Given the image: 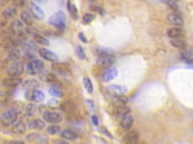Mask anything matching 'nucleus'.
Returning a JSON list of instances; mask_svg holds the SVG:
<instances>
[{"mask_svg": "<svg viewBox=\"0 0 193 144\" xmlns=\"http://www.w3.org/2000/svg\"><path fill=\"white\" fill-rule=\"evenodd\" d=\"M181 57L184 58V60L187 63V64H191L193 65V51H186L181 54Z\"/></svg>", "mask_w": 193, "mask_h": 144, "instance_id": "obj_32", "label": "nucleus"}, {"mask_svg": "<svg viewBox=\"0 0 193 144\" xmlns=\"http://www.w3.org/2000/svg\"><path fill=\"white\" fill-rule=\"evenodd\" d=\"M45 121L44 119H32L28 123V128L30 129H33V130H43L45 128Z\"/></svg>", "mask_w": 193, "mask_h": 144, "instance_id": "obj_19", "label": "nucleus"}, {"mask_svg": "<svg viewBox=\"0 0 193 144\" xmlns=\"http://www.w3.org/2000/svg\"><path fill=\"white\" fill-rule=\"evenodd\" d=\"M85 103H87V105H88V106H89V109H90V110H91V111H94V104H92V103H91V102H90V100H87V102H85Z\"/></svg>", "mask_w": 193, "mask_h": 144, "instance_id": "obj_47", "label": "nucleus"}, {"mask_svg": "<svg viewBox=\"0 0 193 144\" xmlns=\"http://www.w3.org/2000/svg\"><path fill=\"white\" fill-rule=\"evenodd\" d=\"M43 119L50 124H57L59 122H62L63 119V116L62 113L58 112V111H55V110H50V111H45L44 114H43Z\"/></svg>", "mask_w": 193, "mask_h": 144, "instance_id": "obj_4", "label": "nucleus"}, {"mask_svg": "<svg viewBox=\"0 0 193 144\" xmlns=\"http://www.w3.org/2000/svg\"><path fill=\"white\" fill-rule=\"evenodd\" d=\"M114 62H115V59L110 55H100V58H99V64L102 67H110L114 64Z\"/></svg>", "mask_w": 193, "mask_h": 144, "instance_id": "obj_17", "label": "nucleus"}, {"mask_svg": "<svg viewBox=\"0 0 193 144\" xmlns=\"http://www.w3.org/2000/svg\"><path fill=\"white\" fill-rule=\"evenodd\" d=\"M6 18L5 17H3L1 19H0V28H3V27H5L6 26Z\"/></svg>", "mask_w": 193, "mask_h": 144, "instance_id": "obj_46", "label": "nucleus"}, {"mask_svg": "<svg viewBox=\"0 0 193 144\" xmlns=\"http://www.w3.org/2000/svg\"><path fill=\"white\" fill-rule=\"evenodd\" d=\"M46 131H48L49 135H56V133H58L60 131V129H59V126L57 124H51V125L48 126Z\"/></svg>", "mask_w": 193, "mask_h": 144, "instance_id": "obj_35", "label": "nucleus"}, {"mask_svg": "<svg viewBox=\"0 0 193 144\" xmlns=\"http://www.w3.org/2000/svg\"><path fill=\"white\" fill-rule=\"evenodd\" d=\"M3 3H9V1H11V0H1Z\"/></svg>", "mask_w": 193, "mask_h": 144, "instance_id": "obj_52", "label": "nucleus"}, {"mask_svg": "<svg viewBox=\"0 0 193 144\" xmlns=\"http://www.w3.org/2000/svg\"><path fill=\"white\" fill-rule=\"evenodd\" d=\"M43 69H44V63L39 59H33L26 65V72L31 76L40 73L43 71Z\"/></svg>", "mask_w": 193, "mask_h": 144, "instance_id": "obj_3", "label": "nucleus"}, {"mask_svg": "<svg viewBox=\"0 0 193 144\" xmlns=\"http://www.w3.org/2000/svg\"><path fill=\"white\" fill-rule=\"evenodd\" d=\"M91 1H94V0H91Z\"/></svg>", "mask_w": 193, "mask_h": 144, "instance_id": "obj_53", "label": "nucleus"}, {"mask_svg": "<svg viewBox=\"0 0 193 144\" xmlns=\"http://www.w3.org/2000/svg\"><path fill=\"white\" fill-rule=\"evenodd\" d=\"M167 36L170 38H180L184 36V31L181 30L180 27H173V28H170V30L167 31Z\"/></svg>", "mask_w": 193, "mask_h": 144, "instance_id": "obj_24", "label": "nucleus"}, {"mask_svg": "<svg viewBox=\"0 0 193 144\" xmlns=\"http://www.w3.org/2000/svg\"><path fill=\"white\" fill-rule=\"evenodd\" d=\"M18 116H19V111L17 107H14V106L9 107L7 110H5L1 113V116H0V123L4 126H10L18 119Z\"/></svg>", "mask_w": 193, "mask_h": 144, "instance_id": "obj_1", "label": "nucleus"}, {"mask_svg": "<svg viewBox=\"0 0 193 144\" xmlns=\"http://www.w3.org/2000/svg\"><path fill=\"white\" fill-rule=\"evenodd\" d=\"M68 10H69V12L71 13V17L74 18V19H77L78 18V12H77V8H76V6L70 1H68Z\"/></svg>", "mask_w": 193, "mask_h": 144, "instance_id": "obj_33", "label": "nucleus"}, {"mask_svg": "<svg viewBox=\"0 0 193 144\" xmlns=\"http://www.w3.org/2000/svg\"><path fill=\"white\" fill-rule=\"evenodd\" d=\"M117 76V70L115 67H109L102 76V80L103 81H109L111 79H115Z\"/></svg>", "mask_w": 193, "mask_h": 144, "instance_id": "obj_20", "label": "nucleus"}, {"mask_svg": "<svg viewBox=\"0 0 193 144\" xmlns=\"http://www.w3.org/2000/svg\"><path fill=\"white\" fill-rule=\"evenodd\" d=\"M26 128L27 126H26V124L23 121H16L12 124V132L18 133V135H23V133H25Z\"/></svg>", "mask_w": 193, "mask_h": 144, "instance_id": "obj_12", "label": "nucleus"}, {"mask_svg": "<svg viewBox=\"0 0 193 144\" xmlns=\"http://www.w3.org/2000/svg\"><path fill=\"white\" fill-rule=\"evenodd\" d=\"M45 80L49 81V83H57V77L53 74V73H48L46 77H45Z\"/></svg>", "mask_w": 193, "mask_h": 144, "instance_id": "obj_41", "label": "nucleus"}, {"mask_svg": "<svg viewBox=\"0 0 193 144\" xmlns=\"http://www.w3.org/2000/svg\"><path fill=\"white\" fill-rule=\"evenodd\" d=\"M10 27H11V31L13 32V34L17 36V37H19L20 39L25 34V25H24V22L21 20H18V19L13 20L11 22Z\"/></svg>", "mask_w": 193, "mask_h": 144, "instance_id": "obj_5", "label": "nucleus"}, {"mask_svg": "<svg viewBox=\"0 0 193 144\" xmlns=\"http://www.w3.org/2000/svg\"><path fill=\"white\" fill-rule=\"evenodd\" d=\"M128 112H131V110L127 109L126 105H123V106H116L115 110H114V114H115L116 117H122L123 114H126Z\"/></svg>", "mask_w": 193, "mask_h": 144, "instance_id": "obj_31", "label": "nucleus"}, {"mask_svg": "<svg viewBox=\"0 0 193 144\" xmlns=\"http://www.w3.org/2000/svg\"><path fill=\"white\" fill-rule=\"evenodd\" d=\"M17 14V10L14 7H6L3 11V17H5L6 19H13Z\"/></svg>", "mask_w": 193, "mask_h": 144, "instance_id": "obj_28", "label": "nucleus"}, {"mask_svg": "<svg viewBox=\"0 0 193 144\" xmlns=\"http://www.w3.org/2000/svg\"><path fill=\"white\" fill-rule=\"evenodd\" d=\"M24 72V64L21 62H12V64L7 67V74L9 76H20Z\"/></svg>", "mask_w": 193, "mask_h": 144, "instance_id": "obj_6", "label": "nucleus"}, {"mask_svg": "<svg viewBox=\"0 0 193 144\" xmlns=\"http://www.w3.org/2000/svg\"><path fill=\"white\" fill-rule=\"evenodd\" d=\"M36 1H38V3H42V4H43V3H46L48 0H36Z\"/></svg>", "mask_w": 193, "mask_h": 144, "instance_id": "obj_51", "label": "nucleus"}, {"mask_svg": "<svg viewBox=\"0 0 193 144\" xmlns=\"http://www.w3.org/2000/svg\"><path fill=\"white\" fill-rule=\"evenodd\" d=\"M78 37H79V39H81V40H83L84 43H88V40H87V38L84 37V34H83V33H79V34H78Z\"/></svg>", "mask_w": 193, "mask_h": 144, "instance_id": "obj_48", "label": "nucleus"}, {"mask_svg": "<svg viewBox=\"0 0 193 144\" xmlns=\"http://www.w3.org/2000/svg\"><path fill=\"white\" fill-rule=\"evenodd\" d=\"M52 69L57 72H60V73H69L70 72V66L65 63H58V62H55L52 64Z\"/></svg>", "mask_w": 193, "mask_h": 144, "instance_id": "obj_16", "label": "nucleus"}, {"mask_svg": "<svg viewBox=\"0 0 193 144\" xmlns=\"http://www.w3.org/2000/svg\"><path fill=\"white\" fill-rule=\"evenodd\" d=\"M139 138H140L139 132H136V131H131V132H128V133L124 136L123 140H124L126 143H136V142L139 140Z\"/></svg>", "mask_w": 193, "mask_h": 144, "instance_id": "obj_22", "label": "nucleus"}, {"mask_svg": "<svg viewBox=\"0 0 193 144\" xmlns=\"http://www.w3.org/2000/svg\"><path fill=\"white\" fill-rule=\"evenodd\" d=\"M7 58H9V60H11V62H17V60H19V59L21 58V50H20V47L14 46V47L10 48Z\"/></svg>", "mask_w": 193, "mask_h": 144, "instance_id": "obj_10", "label": "nucleus"}, {"mask_svg": "<svg viewBox=\"0 0 193 144\" xmlns=\"http://www.w3.org/2000/svg\"><path fill=\"white\" fill-rule=\"evenodd\" d=\"M49 22L53 26H56L57 28H59V30H65V15H64V13L62 11H58L56 12L49 20Z\"/></svg>", "mask_w": 193, "mask_h": 144, "instance_id": "obj_2", "label": "nucleus"}, {"mask_svg": "<svg viewBox=\"0 0 193 144\" xmlns=\"http://www.w3.org/2000/svg\"><path fill=\"white\" fill-rule=\"evenodd\" d=\"M26 98L35 102V103H38V102H43L45 99V95L40 91V90H31V91H26Z\"/></svg>", "mask_w": 193, "mask_h": 144, "instance_id": "obj_7", "label": "nucleus"}, {"mask_svg": "<svg viewBox=\"0 0 193 144\" xmlns=\"http://www.w3.org/2000/svg\"><path fill=\"white\" fill-rule=\"evenodd\" d=\"M60 136L63 138H65V139H69V140H74L78 137V135L74 130H70V129H65V130L60 131Z\"/></svg>", "mask_w": 193, "mask_h": 144, "instance_id": "obj_25", "label": "nucleus"}, {"mask_svg": "<svg viewBox=\"0 0 193 144\" xmlns=\"http://www.w3.org/2000/svg\"><path fill=\"white\" fill-rule=\"evenodd\" d=\"M13 3L16 4V6H24L26 4V0H13Z\"/></svg>", "mask_w": 193, "mask_h": 144, "instance_id": "obj_45", "label": "nucleus"}, {"mask_svg": "<svg viewBox=\"0 0 193 144\" xmlns=\"http://www.w3.org/2000/svg\"><path fill=\"white\" fill-rule=\"evenodd\" d=\"M60 109H62L64 112H67V113H72V112H75V110H76V105H75L72 102L67 100V102H63V103L60 104Z\"/></svg>", "mask_w": 193, "mask_h": 144, "instance_id": "obj_23", "label": "nucleus"}, {"mask_svg": "<svg viewBox=\"0 0 193 144\" xmlns=\"http://www.w3.org/2000/svg\"><path fill=\"white\" fill-rule=\"evenodd\" d=\"M167 20L170 21V24H172V25H174V26H177V27H181V26L184 25V19H182L180 15L175 14V13L168 14V15H167Z\"/></svg>", "mask_w": 193, "mask_h": 144, "instance_id": "obj_13", "label": "nucleus"}, {"mask_svg": "<svg viewBox=\"0 0 193 144\" xmlns=\"http://www.w3.org/2000/svg\"><path fill=\"white\" fill-rule=\"evenodd\" d=\"M30 11H31L32 15H33L35 18H37V19H39V20H42V19L44 18V12H43V10H42L38 5H36V4H31V5H30Z\"/></svg>", "mask_w": 193, "mask_h": 144, "instance_id": "obj_18", "label": "nucleus"}, {"mask_svg": "<svg viewBox=\"0 0 193 144\" xmlns=\"http://www.w3.org/2000/svg\"><path fill=\"white\" fill-rule=\"evenodd\" d=\"M4 85L9 86V88H16V86L21 84V79L19 78V76H10L6 79H4Z\"/></svg>", "mask_w": 193, "mask_h": 144, "instance_id": "obj_11", "label": "nucleus"}, {"mask_svg": "<svg viewBox=\"0 0 193 144\" xmlns=\"http://www.w3.org/2000/svg\"><path fill=\"white\" fill-rule=\"evenodd\" d=\"M94 19H95V15H94L92 13H85V14L83 15V18H82V21H83V24H89V22H91Z\"/></svg>", "mask_w": 193, "mask_h": 144, "instance_id": "obj_37", "label": "nucleus"}, {"mask_svg": "<svg viewBox=\"0 0 193 144\" xmlns=\"http://www.w3.org/2000/svg\"><path fill=\"white\" fill-rule=\"evenodd\" d=\"M39 54H40V57H42L43 59L49 60V62H52V63H55V62L58 60V55L56 53H53L52 51L48 50V48H40L39 50Z\"/></svg>", "mask_w": 193, "mask_h": 144, "instance_id": "obj_9", "label": "nucleus"}, {"mask_svg": "<svg viewBox=\"0 0 193 144\" xmlns=\"http://www.w3.org/2000/svg\"><path fill=\"white\" fill-rule=\"evenodd\" d=\"M91 118H92V123H94L95 125H97V118H96V116H92Z\"/></svg>", "mask_w": 193, "mask_h": 144, "instance_id": "obj_50", "label": "nucleus"}, {"mask_svg": "<svg viewBox=\"0 0 193 144\" xmlns=\"http://www.w3.org/2000/svg\"><path fill=\"white\" fill-rule=\"evenodd\" d=\"M36 113H37V106L33 103H30V104L26 105V107H25V114H26L27 117L35 116Z\"/></svg>", "mask_w": 193, "mask_h": 144, "instance_id": "obj_27", "label": "nucleus"}, {"mask_svg": "<svg viewBox=\"0 0 193 144\" xmlns=\"http://www.w3.org/2000/svg\"><path fill=\"white\" fill-rule=\"evenodd\" d=\"M33 41L37 43V44H40V45H44V46H48L50 44L49 39L45 38L44 36L42 34H33Z\"/></svg>", "mask_w": 193, "mask_h": 144, "instance_id": "obj_29", "label": "nucleus"}, {"mask_svg": "<svg viewBox=\"0 0 193 144\" xmlns=\"http://www.w3.org/2000/svg\"><path fill=\"white\" fill-rule=\"evenodd\" d=\"M76 53H77V55L81 59H85V58H87L85 54H84V51H83V48H82V46H77V47H76Z\"/></svg>", "mask_w": 193, "mask_h": 144, "instance_id": "obj_42", "label": "nucleus"}, {"mask_svg": "<svg viewBox=\"0 0 193 144\" xmlns=\"http://www.w3.org/2000/svg\"><path fill=\"white\" fill-rule=\"evenodd\" d=\"M120 124H121V128L123 130H129L133 124H134V118L133 116L131 114V112H128L126 114H123V116L121 117V121H120Z\"/></svg>", "mask_w": 193, "mask_h": 144, "instance_id": "obj_8", "label": "nucleus"}, {"mask_svg": "<svg viewBox=\"0 0 193 144\" xmlns=\"http://www.w3.org/2000/svg\"><path fill=\"white\" fill-rule=\"evenodd\" d=\"M20 18H21V21L25 24V25H28V26H31L32 25V14L30 13V12H27V11H23L21 13H20Z\"/></svg>", "mask_w": 193, "mask_h": 144, "instance_id": "obj_26", "label": "nucleus"}, {"mask_svg": "<svg viewBox=\"0 0 193 144\" xmlns=\"http://www.w3.org/2000/svg\"><path fill=\"white\" fill-rule=\"evenodd\" d=\"M171 44H172L174 47L180 48V50H185V48H186V41L182 40V39H180V38H173V39L171 40Z\"/></svg>", "mask_w": 193, "mask_h": 144, "instance_id": "obj_30", "label": "nucleus"}, {"mask_svg": "<svg viewBox=\"0 0 193 144\" xmlns=\"http://www.w3.org/2000/svg\"><path fill=\"white\" fill-rule=\"evenodd\" d=\"M101 131H102V132H104V133H106L108 137H110V138H111V133H110V132H108V131H107V129H104V128H101Z\"/></svg>", "mask_w": 193, "mask_h": 144, "instance_id": "obj_49", "label": "nucleus"}, {"mask_svg": "<svg viewBox=\"0 0 193 144\" xmlns=\"http://www.w3.org/2000/svg\"><path fill=\"white\" fill-rule=\"evenodd\" d=\"M90 8H91V11L97 12V13H100L101 15H104V14H106V11H104L103 8H101V7H99V6H96V5H91Z\"/></svg>", "mask_w": 193, "mask_h": 144, "instance_id": "obj_40", "label": "nucleus"}, {"mask_svg": "<svg viewBox=\"0 0 193 144\" xmlns=\"http://www.w3.org/2000/svg\"><path fill=\"white\" fill-rule=\"evenodd\" d=\"M111 103L115 106H123L128 103V98L122 95H114V97L111 98Z\"/></svg>", "mask_w": 193, "mask_h": 144, "instance_id": "obj_21", "label": "nucleus"}, {"mask_svg": "<svg viewBox=\"0 0 193 144\" xmlns=\"http://www.w3.org/2000/svg\"><path fill=\"white\" fill-rule=\"evenodd\" d=\"M49 92H50V95L51 96H53V97H57V98H59V97H62V91H60V89L58 88V86H51V88L49 89Z\"/></svg>", "mask_w": 193, "mask_h": 144, "instance_id": "obj_34", "label": "nucleus"}, {"mask_svg": "<svg viewBox=\"0 0 193 144\" xmlns=\"http://www.w3.org/2000/svg\"><path fill=\"white\" fill-rule=\"evenodd\" d=\"M83 84H84V88H85V90L89 92V93H91L92 92V84H91V80L89 79V78H83Z\"/></svg>", "mask_w": 193, "mask_h": 144, "instance_id": "obj_36", "label": "nucleus"}, {"mask_svg": "<svg viewBox=\"0 0 193 144\" xmlns=\"http://www.w3.org/2000/svg\"><path fill=\"white\" fill-rule=\"evenodd\" d=\"M39 86V81L37 79H27L26 81L23 83V88L25 91H31V90H36Z\"/></svg>", "mask_w": 193, "mask_h": 144, "instance_id": "obj_14", "label": "nucleus"}, {"mask_svg": "<svg viewBox=\"0 0 193 144\" xmlns=\"http://www.w3.org/2000/svg\"><path fill=\"white\" fill-rule=\"evenodd\" d=\"M24 59L25 60H33V59H36L35 58V53L33 52H32V51H24Z\"/></svg>", "mask_w": 193, "mask_h": 144, "instance_id": "obj_39", "label": "nucleus"}, {"mask_svg": "<svg viewBox=\"0 0 193 144\" xmlns=\"http://www.w3.org/2000/svg\"><path fill=\"white\" fill-rule=\"evenodd\" d=\"M167 4L170 5V7L174 8V10H178V8H179V6H178L177 1H174V0H167Z\"/></svg>", "mask_w": 193, "mask_h": 144, "instance_id": "obj_44", "label": "nucleus"}, {"mask_svg": "<svg viewBox=\"0 0 193 144\" xmlns=\"http://www.w3.org/2000/svg\"><path fill=\"white\" fill-rule=\"evenodd\" d=\"M108 92L113 93V95H124L126 93V88L124 86H121V85H116V84H111L107 88Z\"/></svg>", "mask_w": 193, "mask_h": 144, "instance_id": "obj_15", "label": "nucleus"}, {"mask_svg": "<svg viewBox=\"0 0 193 144\" xmlns=\"http://www.w3.org/2000/svg\"><path fill=\"white\" fill-rule=\"evenodd\" d=\"M6 100H7V96H6V93H4L1 90H0V105H3Z\"/></svg>", "mask_w": 193, "mask_h": 144, "instance_id": "obj_43", "label": "nucleus"}, {"mask_svg": "<svg viewBox=\"0 0 193 144\" xmlns=\"http://www.w3.org/2000/svg\"><path fill=\"white\" fill-rule=\"evenodd\" d=\"M97 53L100 55H110L113 54V51L110 48H106V47H99L97 48Z\"/></svg>", "mask_w": 193, "mask_h": 144, "instance_id": "obj_38", "label": "nucleus"}]
</instances>
